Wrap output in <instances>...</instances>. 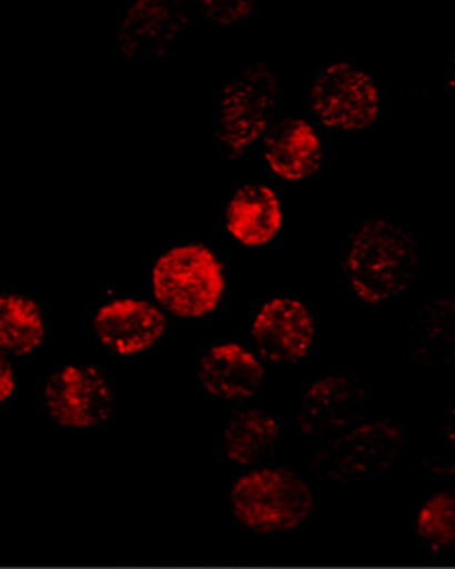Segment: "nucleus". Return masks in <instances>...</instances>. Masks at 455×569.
I'll return each instance as SVG.
<instances>
[{"instance_id":"f257e3e1","label":"nucleus","mask_w":455,"mask_h":569,"mask_svg":"<svg viewBox=\"0 0 455 569\" xmlns=\"http://www.w3.org/2000/svg\"><path fill=\"white\" fill-rule=\"evenodd\" d=\"M421 261L414 230L395 218H368L354 228L344 257L350 292L363 305H383L408 292Z\"/></svg>"},{"instance_id":"f03ea898","label":"nucleus","mask_w":455,"mask_h":569,"mask_svg":"<svg viewBox=\"0 0 455 569\" xmlns=\"http://www.w3.org/2000/svg\"><path fill=\"white\" fill-rule=\"evenodd\" d=\"M226 286L222 261L199 242L174 244L153 263V299L179 319L210 317L222 305Z\"/></svg>"},{"instance_id":"7ed1b4c3","label":"nucleus","mask_w":455,"mask_h":569,"mask_svg":"<svg viewBox=\"0 0 455 569\" xmlns=\"http://www.w3.org/2000/svg\"><path fill=\"white\" fill-rule=\"evenodd\" d=\"M280 102L277 67L265 59L246 62L218 96L215 136L228 156L239 158L270 131Z\"/></svg>"},{"instance_id":"20e7f679","label":"nucleus","mask_w":455,"mask_h":569,"mask_svg":"<svg viewBox=\"0 0 455 569\" xmlns=\"http://www.w3.org/2000/svg\"><path fill=\"white\" fill-rule=\"evenodd\" d=\"M230 503L239 522L255 532H289L309 518L313 491L289 468H257L234 480Z\"/></svg>"},{"instance_id":"39448f33","label":"nucleus","mask_w":455,"mask_h":569,"mask_svg":"<svg viewBox=\"0 0 455 569\" xmlns=\"http://www.w3.org/2000/svg\"><path fill=\"white\" fill-rule=\"evenodd\" d=\"M309 98L315 117L335 131H363L380 120L381 91L375 77L348 60H334L318 69Z\"/></svg>"},{"instance_id":"423d86ee","label":"nucleus","mask_w":455,"mask_h":569,"mask_svg":"<svg viewBox=\"0 0 455 569\" xmlns=\"http://www.w3.org/2000/svg\"><path fill=\"white\" fill-rule=\"evenodd\" d=\"M402 441L395 420L354 419L325 439L318 458L335 477H364L392 466Z\"/></svg>"},{"instance_id":"0eeeda50","label":"nucleus","mask_w":455,"mask_h":569,"mask_svg":"<svg viewBox=\"0 0 455 569\" xmlns=\"http://www.w3.org/2000/svg\"><path fill=\"white\" fill-rule=\"evenodd\" d=\"M42 400L48 417L59 427L91 429L110 420L114 393L100 369L69 365L50 375Z\"/></svg>"},{"instance_id":"6e6552de","label":"nucleus","mask_w":455,"mask_h":569,"mask_svg":"<svg viewBox=\"0 0 455 569\" xmlns=\"http://www.w3.org/2000/svg\"><path fill=\"white\" fill-rule=\"evenodd\" d=\"M93 333L110 352L136 357L164 338L166 317L148 300H108L93 315Z\"/></svg>"},{"instance_id":"1a4fd4ad","label":"nucleus","mask_w":455,"mask_h":569,"mask_svg":"<svg viewBox=\"0 0 455 569\" xmlns=\"http://www.w3.org/2000/svg\"><path fill=\"white\" fill-rule=\"evenodd\" d=\"M189 28V16L172 2H135L122 11L119 21V52L122 60L162 59Z\"/></svg>"},{"instance_id":"9d476101","label":"nucleus","mask_w":455,"mask_h":569,"mask_svg":"<svg viewBox=\"0 0 455 569\" xmlns=\"http://www.w3.org/2000/svg\"><path fill=\"white\" fill-rule=\"evenodd\" d=\"M315 338V321L306 302L267 300L251 323V340L273 362H296L309 357Z\"/></svg>"},{"instance_id":"9b49d317","label":"nucleus","mask_w":455,"mask_h":569,"mask_svg":"<svg viewBox=\"0 0 455 569\" xmlns=\"http://www.w3.org/2000/svg\"><path fill=\"white\" fill-rule=\"evenodd\" d=\"M366 390L358 375L327 373L311 381L301 400V431L309 441H323L358 419Z\"/></svg>"},{"instance_id":"f8f14e48","label":"nucleus","mask_w":455,"mask_h":569,"mask_svg":"<svg viewBox=\"0 0 455 569\" xmlns=\"http://www.w3.org/2000/svg\"><path fill=\"white\" fill-rule=\"evenodd\" d=\"M201 388L224 402H243L263 383L261 360L236 342L210 346L199 360Z\"/></svg>"},{"instance_id":"ddd939ff","label":"nucleus","mask_w":455,"mask_h":569,"mask_svg":"<svg viewBox=\"0 0 455 569\" xmlns=\"http://www.w3.org/2000/svg\"><path fill=\"white\" fill-rule=\"evenodd\" d=\"M282 203L267 184H246L228 199V234L244 247L270 244L282 228Z\"/></svg>"},{"instance_id":"4468645a","label":"nucleus","mask_w":455,"mask_h":569,"mask_svg":"<svg viewBox=\"0 0 455 569\" xmlns=\"http://www.w3.org/2000/svg\"><path fill=\"white\" fill-rule=\"evenodd\" d=\"M265 160L277 179L299 182L323 164V143L315 127L304 119L282 120L265 141Z\"/></svg>"},{"instance_id":"2eb2a0df","label":"nucleus","mask_w":455,"mask_h":569,"mask_svg":"<svg viewBox=\"0 0 455 569\" xmlns=\"http://www.w3.org/2000/svg\"><path fill=\"white\" fill-rule=\"evenodd\" d=\"M404 321L406 345L416 359L455 362V292L418 300Z\"/></svg>"},{"instance_id":"dca6fc26","label":"nucleus","mask_w":455,"mask_h":569,"mask_svg":"<svg viewBox=\"0 0 455 569\" xmlns=\"http://www.w3.org/2000/svg\"><path fill=\"white\" fill-rule=\"evenodd\" d=\"M280 443V420L265 410L249 408L232 415L218 437L220 456L236 466H253L272 458Z\"/></svg>"},{"instance_id":"f3484780","label":"nucleus","mask_w":455,"mask_h":569,"mask_svg":"<svg viewBox=\"0 0 455 569\" xmlns=\"http://www.w3.org/2000/svg\"><path fill=\"white\" fill-rule=\"evenodd\" d=\"M46 340V317L36 300L9 292L0 297V345L16 355L26 357L38 350Z\"/></svg>"},{"instance_id":"a211bd4d","label":"nucleus","mask_w":455,"mask_h":569,"mask_svg":"<svg viewBox=\"0 0 455 569\" xmlns=\"http://www.w3.org/2000/svg\"><path fill=\"white\" fill-rule=\"evenodd\" d=\"M418 532L437 553H455V495L431 497L418 511Z\"/></svg>"},{"instance_id":"6ab92c4d","label":"nucleus","mask_w":455,"mask_h":569,"mask_svg":"<svg viewBox=\"0 0 455 569\" xmlns=\"http://www.w3.org/2000/svg\"><path fill=\"white\" fill-rule=\"evenodd\" d=\"M425 460L437 472L455 475V400L441 412Z\"/></svg>"},{"instance_id":"aec40b11","label":"nucleus","mask_w":455,"mask_h":569,"mask_svg":"<svg viewBox=\"0 0 455 569\" xmlns=\"http://www.w3.org/2000/svg\"><path fill=\"white\" fill-rule=\"evenodd\" d=\"M201 11L215 26H239L257 11L255 2H203Z\"/></svg>"},{"instance_id":"412c9836","label":"nucleus","mask_w":455,"mask_h":569,"mask_svg":"<svg viewBox=\"0 0 455 569\" xmlns=\"http://www.w3.org/2000/svg\"><path fill=\"white\" fill-rule=\"evenodd\" d=\"M13 393H16V371L7 360H2L0 362V400L9 402Z\"/></svg>"},{"instance_id":"4be33fe9","label":"nucleus","mask_w":455,"mask_h":569,"mask_svg":"<svg viewBox=\"0 0 455 569\" xmlns=\"http://www.w3.org/2000/svg\"><path fill=\"white\" fill-rule=\"evenodd\" d=\"M454 86H455V69H454Z\"/></svg>"}]
</instances>
